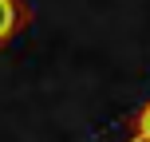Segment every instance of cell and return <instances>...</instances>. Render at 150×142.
<instances>
[{"label": "cell", "mask_w": 150, "mask_h": 142, "mask_svg": "<svg viewBox=\"0 0 150 142\" xmlns=\"http://www.w3.org/2000/svg\"><path fill=\"white\" fill-rule=\"evenodd\" d=\"M24 24H28L24 0H0V47L12 44V40L24 32Z\"/></svg>", "instance_id": "1"}, {"label": "cell", "mask_w": 150, "mask_h": 142, "mask_svg": "<svg viewBox=\"0 0 150 142\" xmlns=\"http://www.w3.org/2000/svg\"><path fill=\"white\" fill-rule=\"evenodd\" d=\"M122 142H150V103L134 114V126H130V134L122 138Z\"/></svg>", "instance_id": "2"}]
</instances>
